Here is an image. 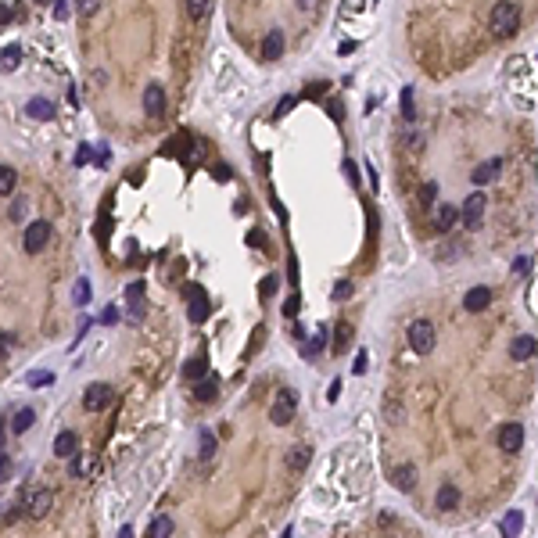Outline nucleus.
<instances>
[{"mask_svg":"<svg viewBox=\"0 0 538 538\" xmlns=\"http://www.w3.org/2000/svg\"><path fill=\"white\" fill-rule=\"evenodd\" d=\"M126 298H130V316L133 320H140V316H144V283H130V291H126Z\"/></svg>","mask_w":538,"mask_h":538,"instance_id":"24","label":"nucleus"},{"mask_svg":"<svg viewBox=\"0 0 538 538\" xmlns=\"http://www.w3.org/2000/svg\"><path fill=\"white\" fill-rule=\"evenodd\" d=\"M338 395H341V381L330 384V402H338Z\"/></svg>","mask_w":538,"mask_h":538,"instance_id":"50","label":"nucleus"},{"mask_svg":"<svg viewBox=\"0 0 538 538\" xmlns=\"http://www.w3.org/2000/svg\"><path fill=\"white\" fill-rule=\"evenodd\" d=\"M484 194L481 191H473L467 201H463V209H460V219H463V226L467 230H478L481 226V219H484Z\"/></svg>","mask_w":538,"mask_h":538,"instance_id":"5","label":"nucleus"},{"mask_svg":"<svg viewBox=\"0 0 538 538\" xmlns=\"http://www.w3.org/2000/svg\"><path fill=\"white\" fill-rule=\"evenodd\" d=\"M11 470H14V467H11V460H8L4 452H0V484H4V481L11 478Z\"/></svg>","mask_w":538,"mask_h":538,"instance_id":"40","label":"nucleus"},{"mask_svg":"<svg viewBox=\"0 0 538 538\" xmlns=\"http://www.w3.org/2000/svg\"><path fill=\"white\" fill-rule=\"evenodd\" d=\"M4 22H11V8L0 4V25H4Z\"/></svg>","mask_w":538,"mask_h":538,"instance_id":"49","label":"nucleus"},{"mask_svg":"<svg viewBox=\"0 0 538 538\" xmlns=\"http://www.w3.org/2000/svg\"><path fill=\"white\" fill-rule=\"evenodd\" d=\"M204 370H209V366H204V359L198 355V359H191L183 366V377H187V381H194V377H204Z\"/></svg>","mask_w":538,"mask_h":538,"instance_id":"31","label":"nucleus"},{"mask_svg":"<svg viewBox=\"0 0 538 538\" xmlns=\"http://www.w3.org/2000/svg\"><path fill=\"white\" fill-rule=\"evenodd\" d=\"M22 506H25V513L33 517V520H43L47 513H51V506H54V495L40 488V492H29V495L22 499Z\"/></svg>","mask_w":538,"mask_h":538,"instance_id":"8","label":"nucleus"},{"mask_svg":"<svg viewBox=\"0 0 538 538\" xmlns=\"http://www.w3.org/2000/svg\"><path fill=\"white\" fill-rule=\"evenodd\" d=\"M72 298H75V305H86L90 302V280H79L72 288Z\"/></svg>","mask_w":538,"mask_h":538,"instance_id":"32","label":"nucleus"},{"mask_svg":"<svg viewBox=\"0 0 538 538\" xmlns=\"http://www.w3.org/2000/svg\"><path fill=\"white\" fill-rule=\"evenodd\" d=\"M456 223H460V209H456V204H438V209H434V230L445 233Z\"/></svg>","mask_w":538,"mask_h":538,"instance_id":"16","label":"nucleus"},{"mask_svg":"<svg viewBox=\"0 0 538 538\" xmlns=\"http://www.w3.org/2000/svg\"><path fill=\"white\" fill-rule=\"evenodd\" d=\"M25 381L33 384V388H43V384H54V373H47V370H33V373L25 377Z\"/></svg>","mask_w":538,"mask_h":538,"instance_id":"33","label":"nucleus"},{"mask_svg":"<svg viewBox=\"0 0 538 538\" xmlns=\"http://www.w3.org/2000/svg\"><path fill=\"white\" fill-rule=\"evenodd\" d=\"M366 366H370V355H366V352H359V355H355V366H352V370H355V373H366Z\"/></svg>","mask_w":538,"mask_h":538,"instance_id":"41","label":"nucleus"},{"mask_svg":"<svg viewBox=\"0 0 538 538\" xmlns=\"http://www.w3.org/2000/svg\"><path fill=\"white\" fill-rule=\"evenodd\" d=\"M391 484L399 488V492H413V488H417V467H413V463L395 467V470H391Z\"/></svg>","mask_w":538,"mask_h":538,"instance_id":"13","label":"nucleus"},{"mask_svg":"<svg viewBox=\"0 0 538 538\" xmlns=\"http://www.w3.org/2000/svg\"><path fill=\"white\" fill-rule=\"evenodd\" d=\"M434 506H438V510H456V506H460V488L445 481L438 488V495H434Z\"/></svg>","mask_w":538,"mask_h":538,"instance_id":"21","label":"nucleus"},{"mask_svg":"<svg viewBox=\"0 0 538 538\" xmlns=\"http://www.w3.org/2000/svg\"><path fill=\"white\" fill-rule=\"evenodd\" d=\"M294 413H298V395H294L291 388H283V391L277 395L273 409H269V420H273L277 427H283V423L294 420Z\"/></svg>","mask_w":538,"mask_h":538,"instance_id":"3","label":"nucleus"},{"mask_svg":"<svg viewBox=\"0 0 538 538\" xmlns=\"http://www.w3.org/2000/svg\"><path fill=\"white\" fill-rule=\"evenodd\" d=\"M33 423H36V413H33V409H19V413H14V420H11V431H14V434H25Z\"/></svg>","mask_w":538,"mask_h":538,"instance_id":"25","label":"nucleus"},{"mask_svg":"<svg viewBox=\"0 0 538 538\" xmlns=\"http://www.w3.org/2000/svg\"><path fill=\"white\" fill-rule=\"evenodd\" d=\"M215 391H219V377H201V381L194 384V399L198 402H212Z\"/></svg>","mask_w":538,"mask_h":538,"instance_id":"22","label":"nucleus"},{"mask_svg":"<svg viewBox=\"0 0 538 538\" xmlns=\"http://www.w3.org/2000/svg\"><path fill=\"white\" fill-rule=\"evenodd\" d=\"M36 4H47V0H36Z\"/></svg>","mask_w":538,"mask_h":538,"instance_id":"52","label":"nucleus"},{"mask_svg":"<svg viewBox=\"0 0 538 538\" xmlns=\"http://www.w3.org/2000/svg\"><path fill=\"white\" fill-rule=\"evenodd\" d=\"M144 112H148L151 119L165 115V90L158 86V83H151V86L144 90Z\"/></svg>","mask_w":538,"mask_h":538,"instance_id":"11","label":"nucleus"},{"mask_svg":"<svg viewBox=\"0 0 538 538\" xmlns=\"http://www.w3.org/2000/svg\"><path fill=\"white\" fill-rule=\"evenodd\" d=\"M108 402H112V388L101 384V381L83 391V409H86V413H101V409H108Z\"/></svg>","mask_w":538,"mask_h":538,"instance_id":"7","label":"nucleus"},{"mask_svg":"<svg viewBox=\"0 0 538 538\" xmlns=\"http://www.w3.org/2000/svg\"><path fill=\"white\" fill-rule=\"evenodd\" d=\"M148 535H151V538H165V535H172V517H154V520H151V528H148Z\"/></svg>","mask_w":538,"mask_h":538,"instance_id":"28","label":"nucleus"},{"mask_svg":"<svg viewBox=\"0 0 538 538\" xmlns=\"http://www.w3.org/2000/svg\"><path fill=\"white\" fill-rule=\"evenodd\" d=\"M273 291H277V277H269V280L262 283V298H269V294H273Z\"/></svg>","mask_w":538,"mask_h":538,"instance_id":"44","label":"nucleus"},{"mask_svg":"<svg viewBox=\"0 0 538 538\" xmlns=\"http://www.w3.org/2000/svg\"><path fill=\"white\" fill-rule=\"evenodd\" d=\"M183 4H187V14H191V19H209L215 0H183Z\"/></svg>","mask_w":538,"mask_h":538,"instance_id":"27","label":"nucleus"},{"mask_svg":"<svg viewBox=\"0 0 538 538\" xmlns=\"http://www.w3.org/2000/svg\"><path fill=\"white\" fill-rule=\"evenodd\" d=\"M90 158H93V148H90V144H79V151H75V165H86Z\"/></svg>","mask_w":538,"mask_h":538,"instance_id":"39","label":"nucleus"},{"mask_svg":"<svg viewBox=\"0 0 538 538\" xmlns=\"http://www.w3.org/2000/svg\"><path fill=\"white\" fill-rule=\"evenodd\" d=\"M499 172H502V158H488L484 165H478L470 172V180L478 183V187H484V183H492V180H499Z\"/></svg>","mask_w":538,"mask_h":538,"instance_id":"15","label":"nucleus"},{"mask_svg":"<svg viewBox=\"0 0 538 538\" xmlns=\"http://www.w3.org/2000/svg\"><path fill=\"white\" fill-rule=\"evenodd\" d=\"M108 158H112V151H108V148H97V165H108Z\"/></svg>","mask_w":538,"mask_h":538,"instance_id":"48","label":"nucleus"},{"mask_svg":"<svg viewBox=\"0 0 538 538\" xmlns=\"http://www.w3.org/2000/svg\"><path fill=\"white\" fill-rule=\"evenodd\" d=\"M488 305H492V288H470L467 298H463L467 312H484Z\"/></svg>","mask_w":538,"mask_h":538,"instance_id":"14","label":"nucleus"},{"mask_svg":"<svg viewBox=\"0 0 538 538\" xmlns=\"http://www.w3.org/2000/svg\"><path fill=\"white\" fill-rule=\"evenodd\" d=\"M25 115H29V119H36V122H51V119H54V101L33 97V101L25 104Z\"/></svg>","mask_w":538,"mask_h":538,"instance_id":"19","label":"nucleus"},{"mask_svg":"<svg viewBox=\"0 0 538 538\" xmlns=\"http://www.w3.org/2000/svg\"><path fill=\"white\" fill-rule=\"evenodd\" d=\"M22 65V47L19 43H4L0 47V72H14Z\"/></svg>","mask_w":538,"mask_h":538,"instance_id":"20","label":"nucleus"},{"mask_svg":"<svg viewBox=\"0 0 538 538\" xmlns=\"http://www.w3.org/2000/svg\"><path fill=\"white\" fill-rule=\"evenodd\" d=\"M535 352H538V341H535L531 334H517V338L510 341V359H513V362H528Z\"/></svg>","mask_w":538,"mask_h":538,"instance_id":"10","label":"nucleus"},{"mask_svg":"<svg viewBox=\"0 0 538 538\" xmlns=\"http://www.w3.org/2000/svg\"><path fill=\"white\" fill-rule=\"evenodd\" d=\"M187 298H191V305H187L191 323H204V320H209V298H204V291L201 288H187Z\"/></svg>","mask_w":538,"mask_h":538,"instance_id":"9","label":"nucleus"},{"mask_svg":"<svg viewBox=\"0 0 538 538\" xmlns=\"http://www.w3.org/2000/svg\"><path fill=\"white\" fill-rule=\"evenodd\" d=\"M434 198H438V183H423L420 187V201L423 204H434Z\"/></svg>","mask_w":538,"mask_h":538,"instance_id":"36","label":"nucleus"},{"mask_svg":"<svg viewBox=\"0 0 538 538\" xmlns=\"http://www.w3.org/2000/svg\"><path fill=\"white\" fill-rule=\"evenodd\" d=\"M22 215H25V198L11 204V219H19V223H22Z\"/></svg>","mask_w":538,"mask_h":538,"instance_id":"42","label":"nucleus"},{"mask_svg":"<svg viewBox=\"0 0 538 538\" xmlns=\"http://www.w3.org/2000/svg\"><path fill=\"white\" fill-rule=\"evenodd\" d=\"M517 29H520V4L499 0V4L492 8V14H488V33H492V40L506 43V40L517 36Z\"/></svg>","mask_w":538,"mask_h":538,"instance_id":"1","label":"nucleus"},{"mask_svg":"<svg viewBox=\"0 0 538 538\" xmlns=\"http://www.w3.org/2000/svg\"><path fill=\"white\" fill-rule=\"evenodd\" d=\"M69 470H72V478H90V473H93V460H83V456L75 452V456H72V467H69Z\"/></svg>","mask_w":538,"mask_h":538,"instance_id":"29","label":"nucleus"},{"mask_svg":"<svg viewBox=\"0 0 538 538\" xmlns=\"http://www.w3.org/2000/svg\"><path fill=\"white\" fill-rule=\"evenodd\" d=\"M22 244H25L29 255L43 251L47 244H51V223H47V219H36V223H29L25 233H22Z\"/></svg>","mask_w":538,"mask_h":538,"instance_id":"4","label":"nucleus"},{"mask_svg":"<svg viewBox=\"0 0 538 538\" xmlns=\"http://www.w3.org/2000/svg\"><path fill=\"white\" fill-rule=\"evenodd\" d=\"M212 456H215V438L204 431L201 434V460H212Z\"/></svg>","mask_w":538,"mask_h":538,"instance_id":"35","label":"nucleus"},{"mask_svg":"<svg viewBox=\"0 0 538 538\" xmlns=\"http://www.w3.org/2000/svg\"><path fill=\"white\" fill-rule=\"evenodd\" d=\"M294 312H298V298L291 294V298H288V316H294Z\"/></svg>","mask_w":538,"mask_h":538,"instance_id":"51","label":"nucleus"},{"mask_svg":"<svg viewBox=\"0 0 538 538\" xmlns=\"http://www.w3.org/2000/svg\"><path fill=\"white\" fill-rule=\"evenodd\" d=\"M402 115H406V119L417 115V108H413V90H402Z\"/></svg>","mask_w":538,"mask_h":538,"instance_id":"37","label":"nucleus"},{"mask_svg":"<svg viewBox=\"0 0 538 538\" xmlns=\"http://www.w3.org/2000/svg\"><path fill=\"white\" fill-rule=\"evenodd\" d=\"M434 344H438V330H434L431 320L409 323V348H413L417 355H431V352H434Z\"/></svg>","mask_w":538,"mask_h":538,"instance_id":"2","label":"nucleus"},{"mask_svg":"<svg viewBox=\"0 0 538 538\" xmlns=\"http://www.w3.org/2000/svg\"><path fill=\"white\" fill-rule=\"evenodd\" d=\"M72 4L79 8V14H93V11L101 8V0H72Z\"/></svg>","mask_w":538,"mask_h":538,"instance_id":"38","label":"nucleus"},{"mask_svg":"<svg viewBox=\"0 0 538 538\" xmlns=\"http://www.w3.org/2000/svg\"><path fill=\"white\" fill-rule=\"evenodd\" d=\"M334 294H338V298H348V294H352V283H338Z\"/></svg>","mask_w":538,"mask_h":538,"instance_id":"46","label":"nucleus"},{"mask_svg":"<svg viewBox=\"0 0 538 538\" xmlns=\"http://www.w3.org/2000/svg\"><path fill=\"white\" fill-rule=\"evenodd\" d=\"M352 327L348 323H338V334H334V352H348V348H352Z\"/></svg>","mask_w":538,"mask_h":538,"instance_id":"26","label":"nucleus"},{"mask_svg":"<svg viewBox=\"0 0 538 538\" xmlns=\"http://www.w3.org/2000/svg\"><path fill=\"white\" fill-rule=\"evenodd\" d=\"M54 14H58V19H61V22H65V19H69V4H65V0H54Z\"/></svg>","mask_w":538,"mask_h":538,"instance_id":"43","label":"nucleus"},{"mask_svg":"<svg viewBox=\"0 0 538 538\" xmlns=\"http://www.w3.org/2000/svg\"><path fill=\"white\" fill-rule=\"evenodd\" d=\"M14 191H19V172L11 165H0V198H11Z\"/></svg>","mask_w":538,"mask_h":538,"instance_id":"23","label":"nucleus"},{"mask_svg":"<svg viewBox=\"0 0 538 538\" xmlns=\"http://www.w3.org/2000/svg\"><path fill=\"white\" fill-rule=\"evenodd\" d=\"M283 54V33L280 29H269L262 36V61H277Z\"/></svg>","mask_w":538,"mask_h":538,"instance_id":"17","label":"nucleus"},{"mask_svg":"<svg viewBox=\"0 0 538 538\" xmlns=\"http://www.w3.org/2000/svg\"><path fill=\"white\" fill-rule=\"evenodd\" d=\"M294 4L302 8V11H312V8H320V0H294Z\"/></svg>","mask_w":538,"mask_h":538,"instance_id":"47","label":"nucleus"},{"mask_svg":"<svg viewBox=\"0 0 538 538\" xmlns=\"http://www.w3.org/2000/svg\"><path fill=\"white\" fill-rule=\"evenodd\" d=\"M499 449L510 452V456H517L520 449H524V427H520L517 420H510V423L499 427Z\"/></svg>","mask_w":538,"mask_h":538,"instance_id":"6","label":"nucleus"},{"mask_svg":"<svg viewBox=\"0 0 538 538\" xmlns=\"http://www.w3.org/2000/svg\"><path fill=\"white\" fill-rule=\"evenodd\" d=\"M291 104H294V97H283L280 108H277V115H288V112H291Z\"/></svg>","mask_w":538,"mask_h":538,"instance_id":"45","label":"nucleus"},{"mask_svg":"<svg viewBox=\"0 0 538 538\" xmlns=\"http://www.w3.org/2000/svg\"><path fill=\"white\" fill-rule=\"evenodd\" d=\"M14 344H19V338H14L11 330H4V334H0V359H8Z\"/></svg>","mask_w":538,"mask_h":538,"instance_id":"34","label":"nucleus"},{"mask_svg":"<svg viewBox=\"0 0 538 538\" xmlns=\"http://www.w3.org/2000/svg\"><path fill=\"white\" fill-rule=\"evenodd\" d=\"M79 452V434L75 431H61L54 438V456H61V460H72V456Z\"/></svg>","mask_w":538,"mask_h":538,"instance_id":"18","label":"nucleus"},{"mask_svg":"<svg viewBox=\"0 0 538 538\" xmlns=\"http://www.w3.org/2000/svg\"><path fill=\"white\" fill-rule=\"evenodd\" d=\"M499 528H502L506 535H520V528H524V517L513 510V513H506V517H502V524H499Z\"/></svg>","mask_w":538,"mask_h":538,"instance_id":"30","label":"nucleus"},{"mask_svg":"<svg viewBox=\"0 0 538 538\" xmlns=\"http://www.w3.org/2000/svg\"><path fill=\"white\" fill-rule=\"evenodd\" d=\"M283 463H288L291 473H302V470H309V463H312V449H309V445H291V449H288V460H283Z\"/></svg>","mask_w":538,"mask_h":538,"instance_id":"12","label":"nucleus"}]
</instances>
